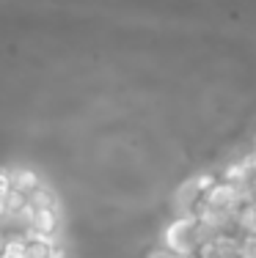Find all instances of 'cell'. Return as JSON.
I'll use <instances>...</instances> for the list:
<instances>
[{"label": "cell", "instance_id": "obj_7", "mask_svg": "<svg viewBox=\"0 0 256 258\" xmlns=\"http://www.w3.org/2000/svg\"><path fill=\"white\" fill-rule=\"evenodd\" d=\"M28 253V239L25 236H11L3 247V258H25Z\"/></svg>", "mask_w": 256, "mask_h": 258}, {"label": "cell", "instance_id": "obj_11", "mask_svg": "<svg viewBox=\"0 0 256 258\" xmlns=\"http://www.w3.org/2000/svg\"><path fill=\"white\" fill-rule=\"evenodd\" d=\"M47 258H66V250H64V247H61V244L56 242V244L50 247V255H47Z\"/></svg>", "mask_w": 256, "mask_h": 258}, {"label": "cell", "instance_id": "obj_4", "mask_svg": "<svg viewBox=\"0 0 256 258\" xmlns=\"http://www.w3.org/2000/svg\"><path fill=\"white\" fill-rule=\"evenodd\" d=\"M30 228H39L41 233L53 236V233H56V228H58V209H39Z\"/></svg>", "mask_w": 256, "mask_h": 258}, {"label": "cell", "instance_id": "obj_10", "mask_svg": "<svg viewBox=\"0 0 256 258\" xmlns=\"http://www.w3.org/2000/svg\"><path fill=\"white\" fill-rule=\"evenodd\" d=\"M11 189H14V184H11V173L0 170V195H9Z\"/></svg>", "mask_w": 256, "mask_h": 258}, {"label": "cell", "instance_id": "obj_1", "mask_svg": "<svg viewBox=\"0 0 256 258\" xmlns=\"http://www.w3.org/2000/svg\"><path fill=\"white\" fill-rule=\"evenodd\" d=\"M210 233L212 231L201 223L198 214H176L166 225V231H163V247L174 255L193 258V255H198L201 244L207 242Z\"/></svg>", "mask_w": 256, "mask_h": 258}, {"label": "cell", "instance_id": "obj_6", "mask_svg": "<svg viewBox=\"0 0 256 258\" xmlns=\"http://www.w3.org/2000/svg\"><path fill=\"white\" fill-rule=\"evenodd\" d=\"M28 201L36 206V212H39V209H58V198L50 192V189H44V187L33 189V192L28 195Z\"/></svg>", "mask_w": 256, "mask_h": 258}, {"label": "cell", "instance_id": "obj_13", "mask_svg": "<svg viewBox=\"0 0 256 258\" xmlns=\"http://www.w3.org/2000/svg\"><path fill=\"white\" fill-rule=\"evenodd\" d=\"M0 214H9L6 212V195H0Z\"/></svg>", "mask_w": 256, "mask_h": 258}, {"label": "cell", "instance_id": "obj_12", "mask_svg": "<svg viewBox=\"0 0 256 258\" xmlns=\"http://www.w3.org/2000/svg\"><path fill=\"white\" fill-rule=\"evenodd\" d=\"M149 258H171V253L166 247H160V250H155V253H149Z\"/></svg>", "mask_w": 256, "mask_h": 258}, {"label": "cell", "instance_id": "obj_5", "mask_svg": "<svg viewBox=\"0 0 256 258\" xmlns=\"http://www.w3.org/2000/svg\"><path fill=\"white\" fill-rule=\"evenodd\" d=\"M11 184H14V189L30 195L33 189H39V176H36L33 170H28V168H20V170H14V176H11Z\"/></svg>", "mask_w": 256, "mask_h": 258}, {"label": "cell", "instance_id": "obj_3", "mask_svg": "<svg viewBox=\"0 0 256 258\" xmlns=\"http://www.w3.org/2000/svg\"><path fill=\"white\" fill-rule=\"evenodd\" d=\"M240 233L234 231H218L210 233L207 242L201 244L196 258H240Z\"/></svg>", "mask_w": 256, "mask_h": 258}, {"label": "cell", "instance_id": "obj_8", "mask_svg": "<svg viewBox=\"0 0 256 258\" xmlns=\"http://www.w3.org/2000/svg\"><path fill=\"white\" fill-rule=\"evenodd\" d=\"M25 204H28V195L20 192V189H11V192L6 195V212H9V214H17Z\"/></svg>", "mask_w": 256, "mask_h": 258}, {"label": "cell", "instance_id": "obj_14", "mask_svg": "<svg viewBox=\"0 0 256 258\" xmlns=\"http://www.w3.org/2000/svg\"><path fill=\"white\" fill-rule=\"evenodd\" d=\"M6 242H9V239H6L3 233H0V255H3V247H6Z\"/></svg>", "mask_w": 256, "mask_h": 258}, {"label": "cell", "instance_id": "obj_15", "mask_svg": "<svg viewBox=\"0 0 256 258\" xmlns=\"http://www.w3.org/2000/svg\"><path fill=\"white\" fill-rule=\"evenodd\" d=\"M171 258H182V255H174V253H171Z\"/></svg>", "mask_w": 256, "mask_h": 258}, {"label": "cell", "instance_id": "obj_9", "mask_svg": "<svg viewBox=\"0 0 256 258\" xmlns=\"http://www.w3.org/2000/svg\"><path fill=\"white\" fill-rule=\"evenodd\" d=\"M240 258H256V233L240 239Z\"/></svg>", "mask_w": 256, "mask_h": 258}, {"label": "cell", "instance_id": "obj_2", "mask_svg": "<svg viewBox=\"0 0 256 258\" xmlns=\"http://www.w3.org/2000/svg\"><path fill=\"white\" fill-rule=\"evenodd\" d=\"M215 181L218 179L210 173H198V176H190L187 181H182L179 187H176V195H174L176 214H196Z\"/></svg>", "mask_w": 256, "mask_h": 258}]
</instances>
